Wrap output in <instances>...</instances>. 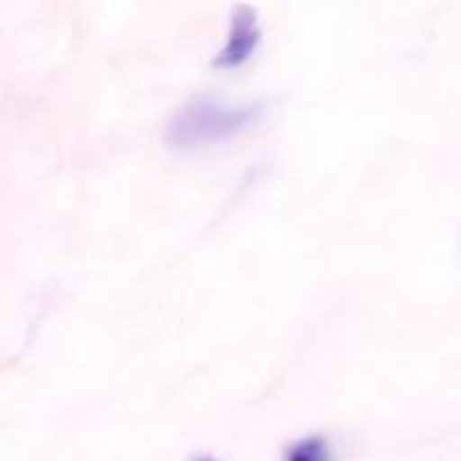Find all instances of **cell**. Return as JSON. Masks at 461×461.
Wrapping results in <instances>:
<instances>
[{"label":"cell","mask_w":461,"mask_h":461,"mask_svg":"<svg viewBox=\"0 0 461 461\" xmlns=\"http://www.w3.org/2000/svg\"><path fill=\"white\" fill-rule=\"evenodd\" d=\"M196 461H216V459H212V457H198Z\"/></svg>","instance_id":"277c9868"},{"label":"cell","mask_w":461,"mask_h":461,"mask_svg":"<svg viewBox=\"0 0 461 461\" xmlns=\"http://www.w3.org/2000/svg\"><path fill=\"white\" fill-rule=\"evenodd\" d=\"M284 461H333V450L327 437H304L286 448Z\"/></svg>","instance_id":"3957f363"},{"label":"cell","mask_w":461,"mask_h":461,"mask_svg":"<svg viewBox=\"0 0 461 461\" xmlns=\"http://www.w3.org/2000/svg\"><path fill=\"white\" fill-rule=\"evenodd\" d=\"M259 104H234L216 97H198L185 104L167 122L165 138L171 147L194 149L223 142L252 126Z\"/></svg>","instance_id":"6da1fadb"},{"label":"cell","mask_w":461,"mask_h":461,"mask_svg":"<svg viewBox=\"0 0 461 461\" xmlns=\"http://www.w3.org/2000/svg\"><path fill=\"white\" fill-rule=\"evenodd\" d=\"M261 32L259 23H257L255 9L241 7L234 9L232 23H230V34L225 41V48L221 50L219 57L214 59L216 68H237L241 63H246L250 59V54L255 52L257 45H259Z\"/></svg>","instance_id":"7a4b0ae2"}]
</instances>
